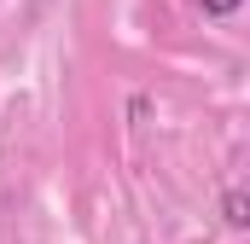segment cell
<instances>
[{
  "mask_svg": "<svg viewBox=\"0 0 250 244\" xmlns=\"http://www.w3.org/2000/svg\"><path fill=\"white\" fill-rule=\"evenodd\" d=\"M221 215H227V227H250V203H245V192H227Z\"/></svg>",
  "mask_w": 250,
  "mask_h": 244,
  "instance_id": "1",
  "label": "cell"
},
{
  "mask_svg": "<svg viewBox=\"0 0 250 244\" xmlns=\"http://www.w3.org/2000/svg\"><path fill=\"white\" fill-rule=\"evenodd\" d=\"M198 6H204V12H209V18H233V12H239V6H245V0H198Z\"/></svg>",
  "mask_w": 250,
  "mask_h": 244,
  "instance_id": "2",
  "label": "cell"
}]
</instances>
